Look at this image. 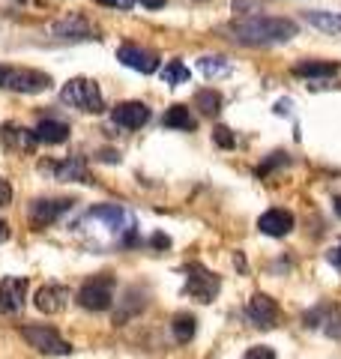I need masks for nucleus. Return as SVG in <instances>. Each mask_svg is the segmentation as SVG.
<instances>
[{
    "label": "nucleus",
    "mask_w": 341,
    "mask_h": 359,
    "mask_svg": "<svg viewBox=\"0 0 341 359\" xmlns=\"http://www.w3.org/2000/svg\"><path fill=\"white\" fill-rule=\"evenodd\" d=\"M4 144L9 150H18V153H33L36 150V135H33V129H25V126H13V123H6L4 126Z\"/></svg>",
    "instance_id": "nucleus-17"
},
{
    "label": "nucleus",
    "mask_w": 341,
    "mask_h": 359,
    "mask_svg": "<svg viewBox=\"0 0 341 359\" xmlns=\"http://www.w3.org/2000/svg\"><path fill=\"white\" fill-rule=\"evenodd\" d=\"M69 302V290L63 285H42L33 297V306H36L42 314H60Z\"/></svg>",
    "instance_id": "nucleus-15"
},
{
    "label": "nucleus",
    "mask_w": 341,
    "mask_h": 359,
    "mask_svg": "<svg viewBox=\"0 0 341 359\" xmlns=\"http://www.w3.org/2000/svg\"><path fill=\"white\" fill-rule=\"evenodd\" d=\"M338 72H341V66L335 60H302L293 66V75H300V78H329Z\"/></svg>",
    "instance_id": "nucleus-19"
},
{
    "label": "nucleus",
    "mask_w": 341,
    "mask_h": 359,
    "mask_svg": "<svg viewBox=\"0 0 341 359\" xmlns=\"http://www.w3.org/2000/svg\"><path fill=\"white\" fill-rule=\"evenodd\" d=\"M258 228H260V233H267V237H288L293 231V216L281 207H272L258 219Z\"/></svg>",
    "instance_id": "nucleus-16"
},
{
    "label": "nucleus",
    "mask_w": 341,
    "mask_h": 359,
    "mask_svg": "<svg viewBox=\"0 0 341 359\" xmlns=\"http://www.w3.org/2000/svg\"><path fill=\"white\" fill-rule=\"evenodd\" d=\"M135 4H141V6H147V9H162L168 0H135Z\"/></svg>",
    "instance_id": "nucleus-32"
},
{
    "label": "nucleus",
    "mask_w": 341,
    "mask_h": 359,
    "mask_svg": "<svg viewBox=\"0 0 341 359\" xmlns=\"http://www.w3.org/2000/svg\"><path fill=\"white\" fill-rule=\"evenodd\" d=\"M6 240H9V224L0 219V243H6Z\"/></svg>",
    "instance_id": "nucleus-33"
},
{
    "label": "nucleus",
    "mask_w": 341,
    "mask_h": 359,
    "mask_svg": "<svg viewBox=\"0 0 341 359\" xmlns=\"http://www.w3.org/2000/svg\"><path fill=\"white\" fill-rule=\"evenodd\" d=\"M96 4L111 6V9H132V6H135V0H96Z\"/></svg>",
    "instance_id": "nucleus-30"
},
{
    "label": "nucleus",
    "mask_w": 341,
    "mask_h": 359,
    "mask_svg": "<svg viewBox=\"0 0 341 359\" xmlns=\"http://www.w3.org/2000/svg\"><path fill=\"white\" fill-rule=\"evenodd\" d=\"M150 245H153V249H156V245H159V249H168L170 240L165 237V233H153V237H150Z\"/></svg>",
    "instance_id": "nucleus-31"
},
{
    "label": "nucleus",
    "mask_w": 341,
    "mask_h": 359,
    "mask_svg": "<svg viewBox=\"0 0 341 359\" xmlns=\"http://www.w3.org/2000/svg\"><path fill=\"white\" fill-rule=\"evenodd\" d=\"M27 287H30V282L21 278V276L0 278V314H18L21 309H25Z\"/></svg>",
    "instance_id": "nucleus-11"
},
{
    "label": "nucleus",
    "mask_w": 341,
    "mask_h": 359,
    "mask_svg": "<svg viewBox=\"0 0 341 359\" xmlns=\"http://www.w3.org/2000/svg\"><path fill=\"white\" fill-rule=\"evenodd\" d=\"M213 141H215V147H222V150H231L234 147V135H231V129L227 126H215V132H213Z\"/></svg>",
    "instance_id": "nucleus-26"
},
{
    "label": "nucleus",
    "mask_w": 341,
    "mask_h": 359,
    "mask_svg": "<svg viewBox=\"0 0 341 359\" xmlns=\"http://www.w3.org/2000/svg\"><path fill=\"white\" fill-rule=\"evenodd\" d=\"M222 33L240 45H276L290 42L297 36V25L290 18H269V15H246L225 25Z\"/></svg>",
    "instance_id": "nucleus-1"
},
{
    "label": "nucleus",
    "mask_w": 341,
    "mask_h": 359,
    "mask_svg": "<svg viewBox=\"0 0 341 359\" xmlns=\"http://www.w3.org/2000/svg\"><path fill=\"white\" fill-rule=\"evenodd\" d=\"M186 297H192L195 302H213L215 297H219V290H222V278L210 273V269H203L201 264H189L186 266Z\"/></svg>",
    "instance_id": "nucleus-7"
},
{
    "label": "nucleus",
    "mask_w": 341,
    "mask_h": 359,
    "mask_svg": "<svg viewBox=\"0 0 341 359\" xmlns=\"http://www.w3.org/2000/svg\"><path fill=\"white\" fill-rule=\"evenodd\" d=\"M111 120L117 123V126L135 132V129H141V126L150 123V108H147L144 102H120L111 111Z\"/></svg>",
    "instance_id": "nucleus-14"
},
{
    "label": "nucleus",
    "mask_w": 341,
    "mask_h": 359,
    "mask_svg": "<svg viewBox=\"0 0 341 359\" xmlns=\"http://www.w3.org/2000/svg\"><path fill=\"white\" fill-rule=\"evenodd\" d=\"M162 123H165L168 129H183V132H192V129L198 126L195 117H192V111H189L186 105H170V108L165 111Z\"/></svg>",
    "instance_id": "nucleus-20"
},
{
    "label": "nucleus",
    "mask_w": 341,
    "mask_h": 359,
    "mask_svg": "<svg viewBox=\"0 0 341 359\" xmlns=\"http://www.w3.org/2000/svg\"><path fill=\"white\" fill-rule=\"evenodd\" d=\"M60 99L66 105L84 111V114H102V111H105L99 87L90 81V78H72V81H66V87L60 90Z\"/></svg>",
    "instance_id": "nucleus-4"
},
{
    "label": "nucleus",
    "mask_w": 341,
    "mask_h": 359,
    "mask_svg": "<svg viewBox=\"0 0 341 359\" xmlns=\"http://www.w3.org/2000/svg\"><path fill=\"white\" fill-rule=\"evenodd\" d=\"M84 224H96V228L102 233H108V237H114V233L120 231H129L135 228V222L129 224V212L117 207V204H96L93 210H87V216L81 219V228Z\"/></svg>",
    "instance_id": "nucleus-6"
},
{
    "label": "nucleus",
    "mask_w": 341,
    "mask_h": 359,
    "mask_svg": "<svg viewBox=\"0 0 341 359\" xmlns=\"http://www.w3.org/2000/svg\"><path fill=\"white\" fill-rule=\"evenodd\" d=\"M243 359H276V351L267 344H255V347H248Z\"/></svg>",
    "instance_id": "nucleus-27"
},
{
    "label": "nucleus",
    "mask_w": 341,
    "mask_h": 359,
    "mask_svg": "<svg viewBox=\"0 0 341 359\" xmlns=\"http://www.w3.org/2000/svg\"><path fill=\"white\" fill-rule=\"evenodd\" d=\"M192 78V72H189V66H183L180 60H174V63H168L165 69H162V81L165 84H170V87H177V84H186Z\"/></svg>",
    "instance_id": "nucleus-25"
},
{
    "label": "nucleus",
    "mask_w": 341,
    "mask_h": 359,
    "mask_svg": "<svg viewBox=\"0 0 341 359\" xmlns=\"http://www.w3.org/2000/svg\"><path fill=\"white\" fill-rule=\"evenodd\" d=\"M117 60L123 66H129V69H135V72H144V75H153L159 69V54L141 48V45H132V42L120 45V48H117Z\"/></svg>",
    "instance_id": "nucleus-12"
},
{
    "label": "nucleus",
    "mask_w": 341,
    "mask_h": 359,
    "mask_svg": "<svg viewBox=\"0 0 341 359\" xmlns=\"http://www.w3.org/2000/svg\"><path fill=\"white\" fill-rule=\"evenodd\" d=\"M33 135H36V141L42 144H63L66 138H69V126H66L63 120H51L45 117L36 123V129H33Z\"/></svg>",
    "instance_id": "nucleus-18"
},
{
    "label": "nucleus",
    "mask_w": 341,
    "mask_h": 359,
    "mask_svg": "<svg viewBox=\"0 0 341 359\" xmlns=\"http://www.w3.org/2000/svg\"><path fill=\"white\" fill-rule=\"evenodd\" d=\"M335 212H338V216H341V198H335Z\"/></svg>",
    "instance_id": "nucleus-34"
},
{
    "label": "nucleus",
    "mask_w": 341,
    "mask_h": 359,
    "mask_svg": "<svg viewBox=\"0 0 341 359\" xmlns=\"http://www.w3.org/2000/svg\"><path fill=\"white\" fill-rule=\"evenodd\" d=\"M198 72L203 78H222L231 72V63H227V57H215V54H207V57L198 60Z\"/></svg>",
    "instance_id": "nucleus-22"
},
{
    "label": "nucleus",
    "mask_w": 341,
    "mask_h": 359,
    "mask_svg": "<svg viewBox=\"0 0 341 359\" xmlns=\"http://www.w3.org/2000/svg\"><path fill=\"white\" fill-rule=\"evenodd\" d=\"M246 314H248V320L260 330H272L279 323V306H276V299L267 297V294H255L252 299H248Z\"/></svg>",
    "instance_id": "nucleus-13"
},
{
    "label": "nucleus",
    "mask_w": 341,
    "mask_h": 359,
    "mask_svg": "<svg viewBox=\"0 0 341 359\" xmlns=\"http://www.w3.org/2000/svg\"><path fill=\"white\" fill-rule=\"evenodd\" d=\"M21 339H25L33 351H39L42 356H69L72 344L63 339L57 330L51 327H39V323H25L21 327Z\"/></svg>",
    "instance_id": "nucleus-5"
},
{
    "label": "nucleus",
    "mask_w": 341,
    "mask_h": 359,
    "mask_svg": "<svg viewBox=\"0 0 341 359\" xmlns=\"http://www.w3.org/2000/svg\"><path fill=\"white\" fill-rule=\"evenodd\" d=\"M195 105L203 117H219L222 114V93H215V90H201L195 96Z\"/></svg>",
    "instance_id": "nucleus-23"
},
{
    "label": "nucleus",
    "mask_w": 341,
    "mask_h": 359,
    "mask_svg": "<svg viewBox=\"0 0 341 359\" xmlns=\"http://www.w3.org/2000/svg\"><path fill=\"white\" fill-rule=\"evenodd\" d=\"M13 204V186H9V180L0 177V207H9Z\"/></svg>",
    "instance_id": "nucleus-28"
},
{
    "label": "nucleus",
    "mask_w": 341,
    "mask_h": 359,
    "mask_svg": "<svg viewBox=\"0 0 341 359\" xmlns=\"http://www.w3.org/2000/svg\"><path fill=\"white\" fill-rule=\"evenodd\" d=\"M51 36L54 39H66V42H81V39H96V27L81 15V13H69L63 18L51 21Z\"/></svg>",
    "instance_id": "nucleus-8"
},
{
    "label": "nucleus",
    "mask_w": 341,
    "mask_h": 359,
    "mask_svg": "<svg viewBox=\"0 0 341 359\" xmlns=\"http://www.w3.org/2000/svg\"><path fill=\"white\" fill-rule=\"evenodd\" d=\"M114 287H117V278L111 273H96L90 276L87 282L78 287V306L87 311H105L114 302Z\"/></svg>",
    "instance_id": "nucleus-3"
},
{
    "label": "nucleus",
    "mask_w": 341,
    "mask_h": 359,
    "mask_svg": "<svg viewBox=\"0 0 341 359\" xmlns=\"http://www.w3.org/2000/svg\"><path fill=\"white\" fill-rule=\"evenodd\" d=\"M72 204L75 201H69V198H36V201H30L27 219L33 228H48V224H54Z\"/></svg>",
    "instance_id": "nucleus-9"
},
{
    "label": "nucleus",
    "mask_w": 341,
    "mask_h": 359,
    "mask_svg": "<svg viewBox=\"0 0 341 359\" xmlns=\"http://www.w3.org/2000/svg\"><path fill=\"white\" fill-rule=\"evenodd\" d=\"M305 21L323 33H341V13H323V9H309Z\"/></svg>",
    "instance_id": "nucleus-21"
},
{
    "label": "nucleus",
    "mask_w": 341,
    "mask_h": 359,
    "mask_svg": "<svg viewBox=\"0 0 341 359\" xmlns=\"http://www.w3.org/2000/svg\"><path fill=\"white\" fill-rule=\"evenodd\" d=\"M51 87V75L39 69H25V66H4L0 63V90H13V93H45Z\"/></svg>",
    "instance_id": "nucleus-2"
},
{
    "label": "nucleus",
    "mask_w": 341,
    "mask_h": 359,
    "mask_svg": "<svg viewBox=\"0 0 341 359\" xmlns=\"http://www.w3.org/2000/svg\"><path fill=\"white\" fill-rule=\"evenodd\" d=\"M170 330H174V339L177 341H192L195 339V318H192L189 311H180L174 314V320H170Z\"/></svg>",
    "instance_id": "nucleus-24"
},
{
    "label": "nucleus",
    "mask_w": 341,
    "mask_h": 359,
    "mask_svg": "<svg viewBox=\"0 0 341 359\" xmlns=\"http://www.w3.org/2000/svg\"><path fill=\"white\" fill-rule=\"evenodd\" d=\"M42 174L60 180V183H93V174L87 171L81 156H69L63 162H42Z\"/></svg>",
    "instance_id": "nucleus-10"
},
{
    "label": "nucleus",
    "mask_w": 341,
    "mask_h": 359,
    "mask_svg": "<svg viewBox=\"0 0 341 359\" xmlns=\"http://www.w3.org/2000/svg\"><path fill=\"white\" fill-rule=\"evenodd\" d=\"M326 261L329 264H333L335 269H338V273H341V240L333 245V249H329V255H326Z\"/></svg>",
    "instance_id": "nucleus-29"
}]
</instances>
